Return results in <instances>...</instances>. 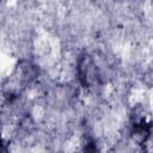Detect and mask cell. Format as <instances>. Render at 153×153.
Listing matches in <instances>:
<instances>
[{"instance_id":"cell-1","label":"cell","mask_w":153,"mask_h":153,"mask_svg":"<svg viewBox=\"0 0 153 153\" xmlns=\"http://www.w3.org/2000/svg\"><path fill=\"white\" fill-rule=\"evenodd\" d=\"M1 146H2V139H1V136H0V149H1Z\"/></svg>"}]
</instances>
